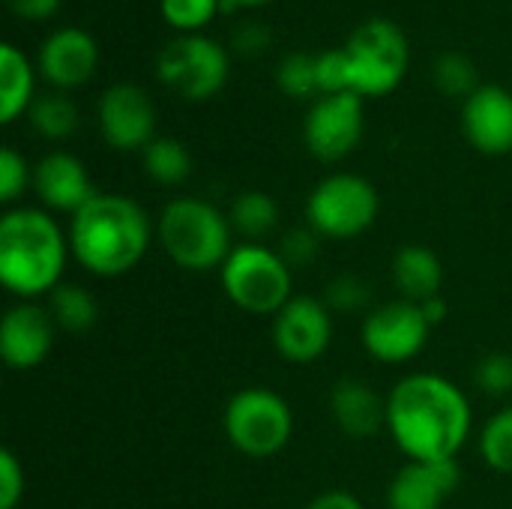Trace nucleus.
<instances>
[{
	"instance_id": "36",
	"label": "nucleus",
	"mask_w": 512,
	"mask_h": 509,
	"mask_svg": "<svg viewBox=\"0 0 512 509\" xmlns=\"http://www.w3.org/2000/svg\"><path fill=\"white\" fill-rule=\"evenodd\" d=\"M270 45V30L261 21H243L234 30V48L243 54H258Z\"/></svg>"
},
{
	"instance_id": "8",
	"label": "nucleus",
	"mask_w": 512,
	"mask_h": 509,
	"mask_svg": "<svg viewBox=\"0 0 512 509\" xmlns=\"http://www.w3.org/2000/svg\"><path fill=\"white\" fill-rule=\"evenodd\" d=\"M345 51L351 60V90L363 99L393 93L408 72V39L393 21L372 18L360 24Z\"/></svg>"
},
{
	"instance_id": "23",
	"label": "nucleus",
	"mask_w": 512,
	"mask_h": 509,
	"mask_svg": "<svg viewBox=\"0 0 512 509\" xmlns=\"http://www.w3.org/2000/svg\"><path fill=\"white\" fill-rule=\"evenodd\" d=\"M228 219H231L234 234L246 237V243H258V240H264L267 234L276 231V225H279V204H276L273 195L249 189V192H240L231 201Z\"/></svg>"
},
{
	"instance_id": "31",
	"label": "nucleus",
	"mask_w": 512,
	"mask_h": 509,
	"mask_svg": "<svg viewBox=\"0 0 512 509\" xmlns=\"http://www.w3.org/2000/svg\"><path fill=\"white\" fill-rule=\"evenodd\" d=\"M27 186H33V168L18 150L3 147L0 150V201L3 204L18 201Z\"/></svg>"
},
{
	"instance_id": "3",
	"label": "nucleus",
	"mask_w": 512,
	"mask_h": 509,
	"mask_svg": "<svg viewBox=\"0 0 512 509\" xmlns=\"http://www.w3.org/2000/svg\"><path fill=\"white\" fill-rule=\"evenodd\" d=\"M69 234L42 207H15L0 216V282L18 300H39L63 282Z\"/></svg>"
},
{
	"instance_id": "16",
	"label": "nucleus",
	"mask_w": 512,
	"mask_h": 509,
	"mask_svg": "<svg viewBox=\"0 0 512 509\" xmlns=\"http://www.w3.org/2000/svg\"><path fill=\"white\" fill-rule=\"evenodd\" d=\"M33 192L42 201V207L54 213H69V216H75L87 201L96 198V189L84 162L63 150L48 153L36 162Z\"/></svg>"
},
{
	"instance_id": "27",
	"label": "nucleus",
	"mask_w": 512,
	"mask_h": 509,
	"mask_svg": "<svg viewBox=\"0 0 512 509\" xmlns=\"http://www.w3.org/2000/svg\"><path fill=\"white\" fill-rule=\"evenodd\" d=\"M435 84L441 87V93L447 96H474L483 84L477 75V66L468 54L462 51H447L438 57L435 63Z\"/></svg>"
},
{
	"instance_id": "14",
	"label": "nucleus",
	"mask_w": 512,
	"mask_h": 509,
	"mask_svg": "<svg viewBox=\"0 0 512 509\" xmlns=\"http://www.w3.org/2000/svg\"><path fill=\"white\" fill-rule=\"evenodd\" d=\"M99 132L114 150H144L156 138V108L150 96L129 81L111 84L99 99Z\"/></svg>"
},
{
	"instance_id": "28",
	"label": "nucleus",
	"mask_w": 512,
	"mask_h": 509,
	"mask_svg": "<svg viewBox=\"0 0 512 509\" xmlns=\"http://www.w3.org/2000/svg\"><path fill=\"white\" fill-rule=\"evenodd\" d=\"M276 84L291 99H309L318 93V54L294 51L276 69Z\"/></svg>"
},
{
	"instance_id": "6",
	"label": "nucleus",
	"mask_w": 512,
	"mask_h": 509,
	"mask_svg": "<svg viewBox=\"0 0 512 509\" xmlns=\"http://www.w3.org/2000/svg\"><path fill=\"white\" fill-rule=\"evenodd\" d=\"M225 438L246 459L279 456L294 435L291 405L270 387H243L225 405Z\"/></svg>"
},
{
	"instance_id": "35",
	"label": "nucleus",
	"mask_w": 512,
	"mask_h": 509,
	"mask_svg": "<svg viewBox=\"0 0 512 509\" xmlns=\"http://www.w3.org/2000/svg\"><path fill=\"white\" fill-rule=\"evenodd\" d=\"M27 477L12 450H0V509H15L24 498Z\"/></svg>"
},
{
	"instance_id": "11",
	"label": "nucleus",
	"mask_w": 512,
	"mask_h": 509,
	"mask_svg": "<svg viewBox=\"0 0 512 509\" xmlns=\"http://www.w3.org/2000/svg\"><path fill=\"white\" fill-rule=\"evenodd\" d=\"M363 126H366L363 96L333 93V96H321L309 108L303 120V141L315 159L339 162L357 150V144L363 141Z\"/></svg>"
},
{
	"instance_id": "20",
	"label": "nucleus",
	"mask_w": 512,
	"mask_h": 509,
	"mask_svg": "<svg viewBox=\"0 0 512 509\" xmlns=\"http://www.w3.org/2000/svg\"><path fill=\"white\" fill-rule=\"evenodd\" d=\"M393 285L402 294V300L426 303L441 294L444 285V264L441 258L423 246V243H405L393 255Z\"/></svg>"
},
{
	"instance_id": "1",
	"label": "nucleus",
	"mask_w": 512,
	"mask_h": 509,
	"mask_svg": "<svg viewBox=\"0 0 512 509\" xmlns=\"http://www.w3.org/2000/svg\"><path fill=\"white\" fill-rule=\"evenodd\" d=\"M471 429V402L444 375L414 372L387 393V432L408 462H456Z\"/></svg>"
},
{
	"instance_id": "18",
	"label": "nucleus",
	"mask_w": 512,
	"mask_h": 509,
	"mask_svg": "<svg viewBox=\"0 0 512 509\" xmlns=\"http://www.w3.org/2000/svg\"><path fill=\"white\" fill-rule=\"evenodd\" d=\"M96 63H99L96 39L81 27L54 30L39 48V72L60 93L90 81V75L96 72Z\"/></svg>"
},
{
	"instance_id": "33",
	"label": "nucleus",
	"mask_w": 512,
	"mask_h": 509,
	"mask_svg": "<svg viewBox=\"0 0 512 509\" xmlns=\"http://www.w3.org/2000/svg\"><path fill=\"white\" fill-rule=\"evenodd\" d=\"M276 252L285 258V264H288L291 270H300V267H306V264H312V261L318 258V252H321V234L312 231L309 225L291 228V231L282 234Z\"/></svg>"
},
{
	"instance_id": "37",
	"label": "nucleus",
	"mask_w": 512,
	"mask_h": 509,
	"mask_svg": "<svg viewBox=\"0 0 512 509\" xmlns=\"http://www.w3.org/2000/svg\"><path fill=\"white\" fill-rule=\"evenodd\" d=\"M9 12H15L24 21H42L51 18L60 6V0H3Z\"/></svg>"
},
{
	"instance_id": "7",
	"label": "nucleus",
	"mask_w": 512,
	"mask_h": 509,
	"mask_svg": "<svg viewBox=\"0 0 512 509\" xmlns=\"http://www.w3.org/2000/svg\"><path fill=\"white\" fill-rule=\"evenodd\" d=\"M381 213L378 189L360 174H330L306 198V225L321 240H354L366 234Z\"/></svg>"
},
{
	"instance_id": "30",
	"label": "nucleus",
	"mask_w": 512,
	"mask_h": 509,
	"mask_svg": "<svg viewBox=\"0 0 512 509\" xmlns=\"http://www.w3.org/2000/svg\"><path fill=\"white\" fill-rule=\"evenodd\" d=\"M474 381L477 387L492 396V399H504L512 393V354L504 351H492L486 354L477 369H474Z\"/></svg>"
},
{
	"instance_id": "25",
	"label": "nucleus",
	"mask_w": 512,
	"mask_h": 509,
	"mask_svg": "<svg viewBox=\"0 0 512 509\" xmlns=\"http://www.w3.org/2000/svg\"><path fill=\"white\" fill-rule=\"evenodd\" d=\"M30 126L36 129V135L48 138V141H63L78 129V108L66 93H45L36 96L33 105L27 108Z\"/></svg>"
},
{
	"instance_id": "22",
	"label": "nucleus",
	"mask_w": 512,
	"mask_h": 509,
	"mask_svg": "<svg viewBox=\"0 0 512 509\" xmlns=\"http://www.w3.org/2000/svg\"><path fill=\"white\" fill-rule=\"evenodd\" d=\"M48 312L57 324V330L63 333H87L96 327L99 321V303L96 297L75 282H60L51 294H48Z\"/></svg>"
},
{
	"instance_id": "9",
	"label": "nucleus",
	"mask_w": 512,
	"mask_h": 509,
	"mask_svg": "<svg viewBox=\"0 0 512 509\" xmlns=\"http://www.w3.org/2000/svg\"><path fill=\"white\" fill-rule=\"evenodd\" d=\"M159 81L189 102L216 96L228 81V54L207 36H177L156 57Z\"/></svg>"
},
{
	"instance_id": "17",
	"label": "nucleus",
	"mask_w": 512,
	"mask_h": 509,
	"mask_svg": "<svg viewBox=\"0 0 512 509\" xmlns=\"http://www.w3.org/2000/svg\"><path fill=\"white\" fill-rule=\"evenodd\" d=\"M459 480L456 462H405L387 486V509H441Z\"/></svg>"
},
{
	"instance_id": "4",
	"label": "nucleus",
	"mask_w": 512,
	"mask_h": 509,
	"mask_svg": "<svg viewBox=\"0 0 512 509\" xmlns=\"http://www.w3.org/2000/svg\"><path fill=\"white\" fill-rule=\"evenodd\" d=\"M234 228L228 213L201 198H174L156 219V243L189 273L222 270L234 249Z\"/></svg>"
},
{
	"instance_id": "26",
	"label": "nucleus",
	"mask_w": 512,
	"mask_h": 509,
	"mask_svg": "<svg viewBox=\"0 0 512 509\" xmlns=\"http://www.w3.org/2000/svg\"><path fill=\"white\" fill-rule=\"evenodd\" d=\"M480 456L492 471L512 474V408L489 417L480 432Z\"/></svg>"
},
{
	"instance_id": "13",
	"label": "nucleus",
	"mask_w": 512,
	"mask_h": 509,
	"mask_svg": "<svg viewBox=\"0 0 512 509\" xmlns=\"http://www.w3.org/2000/svg\"><path fill=\"white\" fill-rule=\"evenodd\" d=\"M54 339L57 324L48 306H39L36 300H18L0 321V357L12 372L42 366L54 351Z\"/></svg>"
},
{
	"instance_id": "2",
	"label": "nucleus",
	"mask_w": 512,
	"mask_h": 509,
	"mask_svg": "<svg viewBox=\"0 0 512 509\" xmlns=\"http://www.w3.org/2000/svg\"><path fill=\"white\" fill-rule=\"evenodd\" d=\"M66 234L72 258L87 273L99 279H117L144 261L156 237V225L135 198L96 192V198L72 216Z\"/></svg>"
},
{
	"instance_id": "24",
	"label": "nucleus",
	"mask_w": 512,
	"mask_h": 509,
	"mask_svg": "<svg viewBox=\"0 0 512 509\" xmlns=\"http://www.w3.org/2000/svg\"><path fill=\"white\" fill-rule=\"evenodd\" d=\"M141 156H144L141 162H144L147 177L159 186H183L192 177V153L186 150L183 141L171 135L153 138L141 150Z\"/></svg>"
},
{
	"instance_id": "39",
	"label": "nucleus",
	"mask_w": 512,
	"mask_h": 509,
	"mask_svg": "<svg viewBox=\"0 0 512 509\" xmlns=\"http://www.w3.org/2000/svg\"><path fill=\"white\" fill-rule=\"evenodd\" d=\"M423 306V312H426V318H429V324L432 327H438V324H444L447 321V312H450V306H447V300L438 294V297H432V300H426V303H420Z\"/></svg>"
},
{
	"instance_id": "15",
	"label": "nucleus",
	"mask_w": 512,
	"mask_h": 509,
	"mask_svg": "<svg viewBox=\"0 0 512 509\" xmlns=\"http://www.w3.org/2000/svg\"><path fill=\"white\" fill-rule=\"evenodd\" d=\"M462 129L471 147L486 156L512 153V93L498 84H483L465 99Z\"/></svg>"
},
{
	"instance_id": "40",
	"label": "nucleus",
	"mask_w": 512,
	"mask_h": 509,
	"mask_svg": "<svg viewBox=\"0 0 512 509\" xmlns=\"http://www.w3.org/2000/svg\"><path fill=\"white\" fill-rule=\"evenodd\" d=\"M264 3H270V0H222V6H228V9H234V6H264Z\"/></svg>"
},
{
	"instance_id": "21",
	"label": "nucleus",
	"mask_w": 512,
	"mask_h": 509,
	"mask_svg": "<svg viewBox=\"0 0 512 509\" xmlns=\"http://www.w3.org/2000/svg\"><path fill=\"white\" fill-rule=\"evenodd\" d=\"M33 105V69L12 45L0 48V120L12 123Z\"/></svg>"
},
{
	"instance_id": "19",
	"label": "nucleus",
	"mask_w": 512,
	"mask_h": 509,
	"mask_svg": "<svg viewBox=\"0 0 512 509\" xmlns=\"http://www.w3.org/2000/svg\"><path fill=\"white\" fill-rule=\"evenodd\" d=\"M327 405L339 432L354 441H372L387 429V396H381L369 381L342 378L333 384Z\"/></svg>"
},
{
	"instance_id": "38",
	"label": "nucleus",
	"mask_w": 512,
	"mask_h": 509,
	"mask_svg": "<svg viewBox=\"0 0 512 509\" xmlns=\"http://www.w3.org/2000/svg\"><path fill=\"white\" fill-rule=\"evenodd\" d=\"M306 509H366V507H363V501H360L357 495L342 492V489H333V492L318 495V498H315V501H312Z\"/></svg>"
},
{
	"instance_id": "5",
	"label": "nucleus",
	"mask_w": 512,
	"mask_h": 509,
	"mask_svg": "<svg viewBox=\"0 0 512 509\" xmlns=\"http://www.w3.org/2000/svg\"><path fill=\"white\" fill-rule=\"evenodd\" d=\"M219 279L225 297L246 315H276L294 297V270L264 243H237Z\"/></svg>"
},
{
	"instance_id": "12",
	"label": "nucleus",
	"mask_w": 512,
	"mask_h": 509,
	"mask_svg": "<svg viewBox=\"0 0 512 509\" xmlns=\"http://www.w3.org/2000/svg\"><path fill=\"white\" fill-rule=\"evenodd\" d=\"M333 342V312L318 297L294 294L273 315V348L282 360L309 366L327 354Z\"/></svg>"
},
{
	"instance_id": "34",
	"label": "nucleus",
	"mask_w": 512,
	"mask_h": 509,
	"mask_svg": "<svg viewBox=\"0 0 512 509\" xmlns=\"http://www.w3.org/2000/svg\"><path fill=\"white\" fill-rule=\"evenodd\" d=\"M222 0H162V15L177 30H198L204 27Z\"/></svg>"
},
{
	"instance_id": "29",
	"label": "nucleus",
	"mask_w": 512,
	"mask_h": 509,
	"mask_svg": "<svg viewBox=\"0 0 512 509\" xmlns=\"http://www.w3.org/2000/svg\"><path fill=\"white\" fill-rule=\"evenodd\" d=\"M369 300H372V288L363 276L357 273H339L336 279L327 282V294H324V303L330 306V312L336 315H354V312H363L369 309Z\"/></svg>"
},
{
	"instance_id": "32",
	"label": "nucleus",
	"mask_w": 512,
	"mask_h": 509,
	"mask_svg": "<svg viewBox=\"0 0 512 509\" xmlns=\"http://www.w3.org/2000/svg\"><path fill=\"white\" fill-rule=\"evenodd\" d=\"M318 93L321 96L354 93L351 90V60H348L345 48L318 54Z\"/></svg>"
},
{
	"instance_id": "10",
	"label": "nucleus",
	"mask_w": 512,
	"mask_h": 509,
	"mask_svg": "<svg viewBox=\"0 0 512 509\" xmlns=\"http://www.w3.org/2000/svg\"><path fill=\"white\" fill-rule=\"evenodd\" d=\"M432 324L420 303L411 300H393L384 303L363 318V348L369 357L387 366L411 363L423 354L432 336Z\"/></svg>"
}]
</instances>
